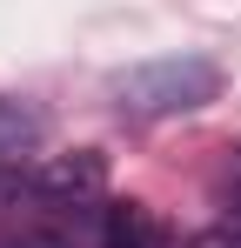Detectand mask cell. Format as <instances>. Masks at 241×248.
Here are the masks:
<instances>
[{"label":"cell","instance_id":"1","mask_svg":"<svg viewBox=\"0 0 241 248\" xmlns=\"http://www.w3.org/2000/svg\"><path fill=\"white\" fill-rule=\"evenodd\" d=\"M214 94H221V67L208 54H161V61H141L134 74L114 81L120 114H134V121L188 114V108H208Z\"/></svg>","mask_w":241,"mask_h":248},{"label":"cell","instance_id":"2","mask_svg":"<svg viewBox=\"0 0 241 248\" xmlns=\"http://www.w3.org/2000/svg\"><path fill=\"white\" fill-rule=\"evenodd\" d=\"M101 248H161V221L141 202H114L101 221Z\"/></svg>","mask_w":241,"mask_h":248},{"label":"cell","instance_id":"3","mask_svg":"<svg viewBox=\"0 0 241 248\" xmlns=\"http://www.w3.org/2000/svg\"><path fill=\"white\" fill-rule=\"evenodd\" d=\"M47 134V121H40L27 101H0V161H20V155H34V141Z\"/></svg>","mask_w":241,"mask_h":248},{"label":"cell","instance_id":"4","mask_svg":"<svg viewBox=\"0 0 241 248\" xmlns=\"http://www.w3.org/2000/svg\"><path fill=\"white\" fill-rule=\"evenodd\" d=\"M101 181H107L101 155H74V161H54V168H40V188H47V195H94Z\"/></svg>","mask_w":241,"mask_h":248},{"label":"cell","instance_id":"5","mask_svg":"<svg viewBox=\"0 0 241 248\" xmlns=\"http://www.w3.org/2000/svg\"><path fill=\"white\" fill-rule=\"evenodd\" d=\"M20 248H54V242H20Z\"/></svg>","mask_w":241,"mask_h":248}]
</instances>
